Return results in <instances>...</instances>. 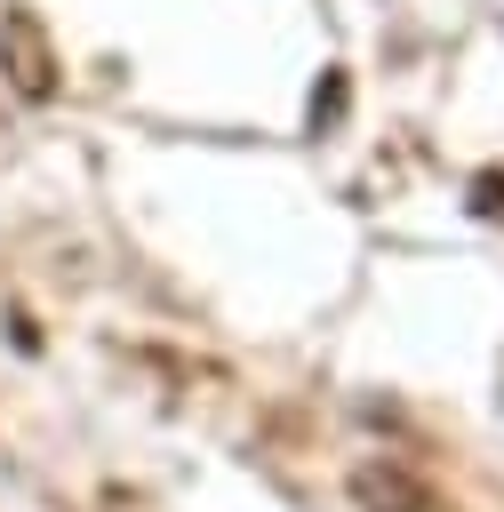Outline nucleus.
Here are the masks:
<instances>
[{
    "label": "nucleus",
    "mask_w": 504,
    "mask_h": 512,
    "mask_svg": "<svg viewBox=\"0 0 504 512\" xmlns=\"http://www.w3.org/2000/svg\"><path fill=\"white\" fill-rule=\"evenodd\" d=\"M0 72H8V88L32 96V104L56 96V48H48V32H40L32 8H8V16H0Z\"/></svg>",
    "instance_id": "f257e3e1"
},
{
    "label": "nucleus",
    "mask_w": 504,
    "mask_h": 512,
    "mask_svg": "<svg viewBox=\"0 0 504 512\" xmlns=\"http://www.w3.org/2000/svg\"><path fill=\"white\" fill-rule=\"evenodd\" d=\"M352 504H360V512H440V496H432L400 456H368V464H352Z\"/></svg>",
    "instance_id": "f03ea898"
}]
</instances>
